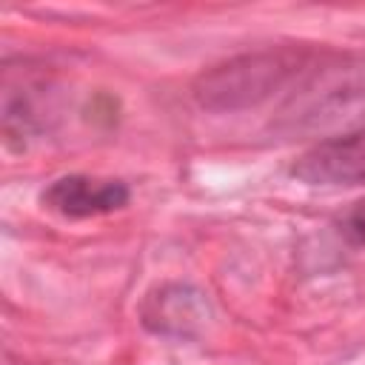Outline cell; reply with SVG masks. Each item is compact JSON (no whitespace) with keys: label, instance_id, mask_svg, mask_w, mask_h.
I'll return each mask as SVG.
<instances>
[{"label":"cell","instance_id":"1","mask_svg":"<svg viewBox=\"0 0 365 365\" xmlns=\"http://www.w3.org/2000/svg\"><path fill=\"white\" fill-rule=\"evenodd\" d=\"M294 60L285 51H262L237 57L214 71L202 74L197 83V100L205 108H242L268 97L294 68Z\"/></svg>","mask_w":365,"mask_h":365},{"label":"cell","instance_id":"2","mask_svg":"<svg viewBox=\"0 0 365 365\" xmlns=\"http://www.w3.org/2000/svg\"><path fill=\"white\" fill-rule=\"evenodd\" d=\"M291 174L311 185L365 182V131H351L322 140L294 163Z\"/></svg>","mask_w":365,"mask_h":365},{"label":"cell","instance_id":"3","mask_svg":"<svg viewBox=\"0 0 365 365\" xmlns=\"http://www.w3.org/2000/svg\"><path fill=\"white\" fill-rule=\"evenodd\" d=\"M43 202L63 217H94L123 208L128 202V188L117 180L63 177L51 182V188L43 194Z\"/></svg>","mask_w":365,"mask_h":365},{"label":"cell","instance_id":"4","mask_svg":"<svg viewBox=\"0 0 365 365\" xmlns=\"http://www.w3.org/2000/svg\"><path fill=\"white\" fill-rule=\"evenodd\" d=\"M365 108V71L342 68L334 80L322 83L317 97L308 100V108L297 111L294 117H308L314 125L339 123L348 117H356Z\"/></svg>","mask_w":365,"mask_h":365},{"label":"cell","instance_id":"5","mask_svg":"<svg viewBox=\"0 0 365 365\" xmlns=\"http://www.w3.org/2000/svg\"><path fill=\"white\" fill-rule=\"evenodd\" d=\"M145 325L163 334H188L194 322H200L205 317V305L200 299L197 291L182 288V285H171L163 288L160 294H154L145 302Z\"/></svg>","mask_w":365,"mask_h":365},{"label":"cell","instance_id":"6","mask_svg":"<svg viewBox=\"0 0 365 365\" xmlns=\"http://www.w3.org/2000/svg\"><path fill=\"white\" fill-rule=\"evenodd\" d=\"M345 234H348L356 245H365V202L354 205L351 214L345 217Z\"/></svg>","mask_w":365,"mask_h":365}]
</instances>
